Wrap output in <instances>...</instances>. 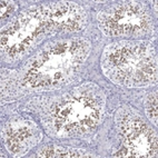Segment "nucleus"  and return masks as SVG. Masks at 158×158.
<instances>
[{"mask_svg": "<svg viewBox=\"0 0 158 158\" xmlns=\"http://www.w3.org/2000/svg\"><path fill=\"white\" fill-rule=\"evenodd\" d=\"M105 73L128 86L147 85L157 79L156 57L147 43H118L105 49Z\"/></svg>", "mask_w": 158, "mask_h": 158, "instance_id": "nucleus-1", "label": "nucleus"}, {"mask_svg": "<svg viewBox=\"0 0 158 158\" xmlns=\"http://www.w3.org/2000/svg\"><path fill=\"white\" fill-rule=\"evenodd\" d=\"M100 117V106L88 96L68 97L52 113V124L61 134L87 131L97 125Z\"/></svg>", "mask_w": 158, "mask_h": 158, "instance_id": "nucleus-2", "label": "nucleus"}, {"mask_svg": "<svg viewBox=\"0 0 158 158\" xmlns=\"http://www.w3.org/2000/svg\"><path fill=\"white\" fill-rule=\"evenodd\" d=\"M99 27L111 36H140L152 29V20L140 3L125 2L98 16Z\"/></svg>", "mask_w": 158, "mask_h": 158, "instance_id": "nucleus-3", "label": "nucleus"}, {"mask_svg": "<svg viewBox=\"0 0 158 158\" xmlns=\"http://www.w3.org/2000/svg\"><path fill=\"white\" fill-rule=\"evenodd\" d=\"M118 126L124 135L125 149L128 155L134 157H149L156 156L157 137L154 130L135 111H124L119 114Z\"/></svg>", "mask_w": 158, "mask_h": 158, "instance_id": "nucleus-4", "label": "nucleus"}, {"mask_svg": "<svg viewBox=\"0 0 158 158\" xmlns=\"http://www.w3.org/2000/svg\"><path fill=\"white\" fill-rule=\"evenodd\" d=\"M36 134L35 127H32L29 123L18 122L7 125L5 129L7 148L15 155L27 152L34 143L32 140L36 137Z\"/></svg>", "mask_w": 158, "mask_h": 158, "instance_id": "nucleus-5", "label": "nucleus"}, {"mask_svg": "<svg viewBox=\"0 0 158 158\" xmlns=\"http://www.w3.org/2000/svg\"><path fill=\"white\" fill-rule=\"evenodd\" d=\"M87 156L91 155L81 152L80 150L58 146H47L38 154V157H87Z\"/></svg>", "mask_w": 158, "mask_h": 158, "instance_id": "nucleus-6", "label": "nucleus"}, {"mask_svg": "<svg viewBox=\"0 0 158 158\" xmlns=\"http://www.w3.org/2000/svg\"><path fill=\"white\" fill-rule=\"evenodd\" d=\"M146 113L147 116L149 117V119L152 120L155 125H157V94H150L148 95L146 99Z\"/></svg>", "mask_w": 158, "mask_h": 158, "instance_id": "nucleus-7", "label": "nucleus"}, {"mask_svg": "<svg viewBox=\"0 0 158 158\" xmlns=\"http://www.w3.org/2000/svg\"><path fill=\"white\" fill-rule=\"evenodd\" d=\"M15 9V3L11 1H2L1 2V17H6V10L8 14H10L11 11H14Z\"/></svg>", "mask_w": 158, "mask_h": 158, "instance_id": "nucleus-8", "label": "nucleus"}]
</instances>
